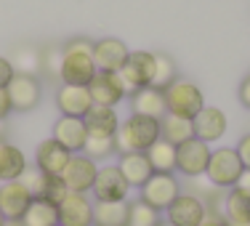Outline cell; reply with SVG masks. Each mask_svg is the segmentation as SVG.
<instances>
[{
  "mask_svg": "<svg viewBox=\"0 0 250 226\" xmlns=\"http://www.w3.org/2000/svg\"><path fill=\"white\" fill-rule=\"evenodd\" d=\"M62 48H64L62 82H67V85H88L93 80V75L99 72L96 62H93V40L72 38Z\"/></svg>",
  "mask_w": 250,
  "mask_h": 226,
  "instance_id": "obj_1",
  "label": "cell"
},
{
  "mask_svg": "<svg viewBox=\"0 0 250 226\" xmlns=\"http://www.w3.org/2000/svg\"><path fill=\"white\" fill-rule=\"evenodd\" d=\"M160 139H163V133H160V120L144 117V115H128L115 133V149H117V154L146 152L154 141H160Z\"/></svg>",
  "mask_w": 250,
  "mask_h": 226,
  "instance_id": "obj_2",
  "label": "cell"
},
{
  "mask_svg": "<svg viewBox=\"0 0 250 226\" xmlns=\"http://www.w3.org/2000/svg\"><path fill=\"white\" fill-rule=\"evenodd\" d=\"M245 173V165H242L240 154H237L234 146H218V149L210 152V163H208L205 178L218 189H234L240 176Z\"/></svg>",
  "mask_w": 250,
  "mask_h": 226,
  "instance_id": "obj_3",
  "label": "cell"
},
{
  "mask_svg": "<svg viewBox=\"0 0 250 226\" xmlns=\"http://www.w3.org/2000/svg\"><path fill=\"white\" fill-rule=\"evenodd\" d=\"M165 104H168L170 115L194 120L197 112L205 106V99H202V91L194 85L192 80H187V77H176V80L165 88Z\"/></svg>",
  "mask_w": 250,
  "mask_h": 226,
  "instance_id": "obj_4",
  "label": "cell"
},
{
  "mask_svg": "<svg viewBox=\"0 0 250 226\" xmlns=\"http://www.w3.org/2000/svg\"><path fill=\"white\" fill-rule=\"evenodd\" d=\"M178 194H181V184L173 173H152L144 186L139 189V197L160 213L168 210Z\"/></svg>",
  "mask_w": 250,
  "mask_h": 226,
  "instance_id": "obj_5",
  "label": "cell"
},
{
  "mask_svg": "<svg viewBox=\"0 0 250 226\" xmlns=\"http://www.w3.org/2000/svg\"><path fill=\"white\" fill-rule=\"evenodd\" d=\"M210 144H205L202 139L192 136L189 141L176 146V170L184 173L187 178H197L205 176L208 163H210Z\"/></svg>",
  "mask_w": 250,
  "mask_h": 226,
  "instance_id": "obj_6",
  "label": "cell"
},
{
  "mask_svg": "<svg viewBox=\"0 0 250 226\" xmlns=\"http://www.w3.org/2000/svg\"><path fill=\"white\" fill-rule=\"evenodd\" d=\"M130 184L125 181V176L120 173V168L115 165H99L96 181H93L91 197L96 202H123L128 200Z\"/></svg>",
  "mask_w": 250,
  "mask_h": 226,
  "instance_id": "obj_7",
  "label": "cell"
},
{
  "mask_svg": "<svg viewBox=\"0 0 250 226\" xmlns=\"http://www.w3.org/2000/svg\"><path fill=\"white\" fill-rule=\"evenodd\" d=\"M123 77V85L128 91V96L139 88L152 85V77H154V53L152 51H130L125 67L117 72Z\"/></svg>",
  "mask_w": 250,
  "mask_h": 226,
  "instance_id": "obj_8",
  "label": "cell"
},
{
  "mask_svg": "<svg viewBox=\"0 0 250 226\" xmlns=\"http://www.w3.org/2000/svg\"><path fill=\"white\" fill-rule=\"evenodd\" d=\"M96 173H99V163L80 152V154H72V157H69L67 168L62 170V181L67 184L69 192L91 194L93 181H96Z\"/></svg>",
  "mask_w": 250,
  "mask_h": 226,
  "instance_id": "obj_9",
  "label": "cell"
},
{
  "mask_svg": "<svg viewBox=\"0 0 250 226\" xmlns=\"http://www.w3.org/2000/svg\"><path fill=\"white\" fill-rule=\"evenodd\" d=\"M165 213H168L165 221L170 226H197L208 216V202L194 192H181Z\"/></svg>",
  "mask_w": 250,
  "mask_h": 226,
  "instance_id": "obj_10",
  "label": "cell"
},
{
  "mask_svg": "<svg viewBox=\"0 0 250 226\" xmlns=\"http://www.w3.org/2000/svg\"><path fill=\"white\" fill-rule=\"evenodd\" d=\"M5 91H8L14 112H32V109H38L40 99H43L40 80L32 75H14V80L5 85Z\"/></svg>",
  "mask_w": 250,
  "mask_h": 226,
  "instance_id": "obj_11",
  "label": "cell"
},
{
  "mask_svg": "<svg viewBox=\"0 0 250 226\" xmlns=\"http://www.w3.org/2000/svg\"><path fill=\"white\" fill-rule=\"evenodd\" d=\"M88 93H91L96 106H117L128 96V91L123 85V77L117 72H96L93 80L88 82Z\"/></svg>",
  "mask_w": 250,
  "mask_h": 226,
  "instance_id": "obj_12",
  "label": "cell"
},
{
  "mask_svg": "<svg viewBox=\"0 0 250 226\" xmlns=\"http://www.w3.org/2000/svg\"><path fill=\"white\" fill-rule=\"evenodd\" d=\"M130 56V48L120 38H101L93 40V62L99 72H120Z\"/></svg>",
  "mask_w": 250,
  "mask_h": 226,
  "instance_id": "obj_13",
  "label": "cell"
},
{
  "mask_svg": "<svg viewBox=\"0 0 250 226\" xmlns=\"http://www.w3.org/2000/svg\"><path fill=\"white\" fill-rule=\"evenodd\" d=\"M59 224L62 226H93V200L91 194L69 192L59 205Z\"/></svg>",
  "mask_w": 250,
  "mask_h": 226,
  "instance_id": "obj_14",
  "label": "cell"
},
{
  "mask_svg": "<svg viewBox=\"0 0 250 226\" xmlns=\"http://www.w3.org/2000/svg\"><path fill=\"white\" fill-rule=\"evenodd\" d=\"M64 149H69L72 154H80L85 149V141H88V128L83 117H67L62 115L56 123H53V136Z\"/></svg>",
  "mask_w": 250,
  "mask_h": 226,
  "instance_id": "obj_15",
  "label": "cell"
},
{
  "mask_svg": "<svg viewBox=\"0 0 250 226\" xmlns=\"http://www.w3.org/2000/svg\"><path fill=\"white\" fill-rule=\"evenodd\" d=\"M56 106L67 117H85L93 109V99L88 93V85H67V82H62L56 91Z\"/></svg>",
  "mask_w": 250,
  "mask_h": 226,
  "instance_id": "obj_16",
  "label": "cell"
},
{
  "mask_svg": "<svg viewBox=\"0 0 250 226\" xmlns=\"http://www.w3.org/2000/svg\"><path fill=\"white\" fill-rule=\"evenodd\" d=\"M32 200H35V194L21 181L0 184V213L5 218H24V213L32 205Z\"/></svg>",
  "mask_w": 250,
  "mask_h": 226,
  "instance_id": "obj_17",
  "label": "cell"
},
{
  "mask_svg": "<svg viewBox=\"0 0 250 226\" xmlns=\"http://www.w3.org/2000/svg\"><path fill=\"white\" fill-rule=\"evenodd\" d=\"M130 115H144V117H154L163 120L168 115V104H165V91L160 88H139L130 93Z\"/></svg>",
  "mask_w": 250,
  "mask_h": 226,
  "instance_id": "obj_18",
  "label": "cell"
},
{
  "mask_svg": "<svg viewBox=\"0 0 250 226\" xmlns=\"http://www.w3.org/2000/svg\"><path fill=\"white\" fill-rule=\"evenodd\" d=\"M192 123H194V136L202 139L205 144L221 141L224 133H226V125H229V123H226V115L218 106H202Z\"/></svg>",
  "mask_w": 250,
  "mask_h": 226,
  "instance_id": "obj_19",
  "label": "cell"
},
{
  "mask_svg": "<svg viewBox=\"0 0 250 226\" xmlns=\"http://www.w3.org/2000/svg\"><path fill=\"white\" fill-rule=\"evenodd\" d=\"M72 152L64 149L56 139H45L38 144V152H35V165L43 170L45 176H62V170L67 168Z\"/></svg>",
  "mask_w": 250,
  "mask_h": 226,
  "instance_id": "obj_20",
  "label": "cell"
},
{
  "mask_svg": "<svg viewBox=\"0 0 250 226\" xmlns=\"http://www.w3.org/2000/svg\"><path fill=\"white\" fill-rule=\"evenodd\" d=\"M117 168H120V173L125 176V181L130 184V189H141L146 184V178L154 173L149 157H146V152L117 154Z\"/></svg>",
  "mask_w": 250,
  "mask_h": 226,
  "instance_id": "obj_21",
  "label": "cell"
},
{
  "mask_svg": "<svg viewBox=\"0 0 250 226\" xmlns=\"http://www.w3.org/2000/svg\"><path fill=\"white\" fill-rule=\"evenodd\" d=\"M85 128H88V136H96V139H115L117 128H120V117H117L115 106H96L88 112L85 117Z\"/></svg>",
  "mask_w": 250,
  "mask_h": 226,
  "instance_id": "obj_22",
  "label": "cell"
},
{
  "mask_svg": "<svg viewBox=\"0 0 250 226\" xmlns=\"http://www.w3.org/2000/svg\"><path fill=\"white\" fill-rule=\"evenodd\" d=\"M27 170V157L19 146L8 144L5 139H0V184L5 181H19L21 173Z\"/></svg>",
  "mask_w": 250,
  "mask_h": 226,
  "instance_id": "obj_23",
  "label": "cell"
},
{
  "mask_svg": "<svg viewBox=\"0 0 250 226\" xmlns=\"http://www.w3.org/2000/svg\"><path fill=\"white\" fill-rule=\"evenodd\" d=\"M93 226H128V200L123 202L93 200Z\"/></svg>",
  "mask_w": 250,
  "mask_h": 226,
  "instance_id": "obj_24",
  "label": "cell"
},
{
  "mask_svg": "<svg viewBox=\"0 0 250 226\" xmlns=\"http://www.w3.org/2000/svg\"><path fill=\"white\" fill-rule=\"evenodd\" d=\"M160 133H163L165 141H170L173 146L184 144V141H189L194 136V123L187 120V117H178V115H165L163 120H160Z\"/></svg>",
  "mask_w": 250,
  "mask_h": 226,
  "instance_id": "obj_25",
  "label": "cell"
},
{
  "mask_svg": "<svg viewBox=\"0 0 250 226\" xmlns=\"http://www.w3.org/2000/svg\"><path fill=\"white\" fill-rule=\"evenodd\" d=\"M21 221L27 226H56L59 224V205H53V202L43 200V197H35Z\"/></svg>",
  "mask_w": 250,
  "mask_h": 226,
  "instance_id": "obj_26",
  "label": "cell"
},
{
  "mask_svg": "<svg viewBox=\"0 0 250 226\" xmlns=\"http://www.w3.org/2000/svg\"><path fill=\"white\" fill-rule=\"evenodd\" d=\"M221 213H224L226 221H245V224H250V197L242 194L240 189H226Z\"/></svg>",
  "mask_w": 250,
  "mask_h": 226,
  "instance_id": "obj_27",
  "label": "cell"
},
{
  "mask_svg": "<svg viewBox=\"0 0 250 226\" xmlns=\"http://www.w3.org/2000/svg\"><path fill=\"white\" fill-rule=\"evenodd\" d=\"M146 157H149L154 173H173L176 170V146L165 139L154 141L149 149H146Z\"/></svg>",
  "mask_w": 250,
  "mask_h": 226,
  "instance_id": "obj_28",
  "label": "cell"
},
{
  "mask_svg": "<svg viewBox=\"0 0 250 226\" xmlns=\"http://www.w3.org/2000/svg\"><path fill=\"white\" fill-rule=\"evenodd\" d=\"M11 64H14L16 75H40V64H43V48H32V45H21V48L14 51L11 56Z\"/></svg>",
  "mask_w": 250,
  "mask_h": 226,
  "instance_id": "obj_29",
  "label": "cell"
},
{
  "mask_svg": "<svg viewBox=\"0 0 250 226\" xmlns=\"http://www.w3.org/2000/svg\"><path fill=\"white\" fill-rule=\"evenodd\" d=\"M160 210L146 205L144 200H128V226H160Z\"/></svg>",
  "mask_w": 250,
  "mask_h": 226,
  "instance_id": "obj_30",
  "label": "cell"
},
{
  "mask_svg": "<svg viewBox=\"0 0 250 226\" xmlns=\"http://www.w3.org/2000/svg\"><path fill=\"white\" fill-rule=\"evenodd\" d=\"M178 77V69H176V62L168 56V53H154V77H152V88H165L170 85Z\"/></svg>",
  "mask_w": 250,
  "mask_h": 226,
  "instance_id": "obj_31",
  "label": "cell"
},
{
  "mask_svg": "<svg viewBox=\"0 0 250 226\" xmlns=\"http://www.w3.org/2000/svg\"><path fill=\"white\" fill-rule=\"evenodd\" d=\"M62 59H64V48L62 45H48L43 48V64H40V75H45L48 80L62 85Z\"/></svg>",
  "mask_w": 250,
  "mask_h": 226,
  "instance_id": "obj_32",
  "label": "cell"
},
{
  "mask_svg": "<svg viewBox=\"0 0 250 226\" xmlns=\"http://www.w3.org/2000/svg\"><path fill=\"white\" fill-rule=\"evenodd\" d=\"M83 154H88V157L96 160V163H99V160L112 157V154H117V149H115V139H96V136H88Z\"/></svg>",
  "mask_w": 250,
  "mask_h": 226,
  "instance_id": "obj_33",
  "label": "cell"
},
{
  "mask_svg": "<svg viewBox=\"0 0 250 226\" xmlns=\"http://www.w3.org/2000/svg\"><path fill=\"white\" fill-rule=\"evenodd\" d=\"M67 194H69V189H67V184L62 181V176H48V181H45V189H43V194H40V197L48 200V202H53V205H62Z\"/></svg>",
  "mask_w": 250,
  "mask_h": 226,
  "instance_id": "obj_34",
  "label": "cell"
},
{
  "mask_svg": "<svg viewBox=\"0 0 250 226\" xmlns=\"http://www.w3.org/2000/svg\"><path fill=\"white\" fill-rule=\"evenodd\" d=\"M19 181L24 184V186L35 194V197H40V194H43V189H45V181H48V176H45L43 170L38 168V165H35V168H29V165H27V170L21 173Z\"/></svg>",
  "mask_w": 250,
  "mask_h": 226,
  "instance_id": "obj_35",
  "label": "cell"
},
{
  "mask_svg": "<svg viewBox=\"0 0 250 226\" xmlns=\"http://www.w3.org/2000/svg\"><path fill=\"white\" fill-rule=\"evenodd\" d=\"M14 75H16V69H14V64H11V59L0 56V88L8 85V82L14 80Z\"/></svg>",
  "mask_w": 250,
  "mask_h": 226,
  "instance_id": "obj_36",
  "label": "cell"
},
{
  "mask_svg": "<svg viewBox=\"0 0 250 226\" xmlns=\"http://www.w3.org/2000/svg\"><path fill=\"white\" fill-rule=\"evenodd\" d=\"M234 149H237V154H240L242 165H245V168L250 170V133L242 136V139H240V144H237Z\"/></svg>",
  "mask_w": 250,
  "mask_h": 226,
  "instance_id": "obj_37",
  "label": "cell"
},
{
  "mask_svg": "<svg viewBox=\"0 0 250 226\" xmlns=\"http://www.w3.org/2000/svg\"><path fill=\"white\" fill-rule=\"evenodd\" d=\"M197 226H229V224H226L224 213H218V210H208V216L202 218Z\"/></svg>",
  "mask_w": 250,
  "mask_h": 226,
  "instance_id": "obj_38",
  "label": "cell"
},
{
  "mask_svg": "<svg viewBox=\"0 0 250 226\" xmlns=\"http://www.w3.org/2000/svg\"><path fill=\"white\" fill-rule=\"evenodd\" d=\"M11 112H14V106H11L8 91H5V88H0V120H8Z\"/></svg>",
  "mask_w": 250,
  "mask_h": 226,
  "instance_id": "obj_39",
  "label": "cell"
},
{
  "mask_svg": "<svg viewBox=\"0 0 250 226\" xmlns=\"http://www.w3.org/2000/svg\"><path fill=\"white\" fill-rule=\"evenodd\" d=\"M240 101H242L245 109H250V75L240 82Z\"/></svg>",
  "mask_w": 250,
  "mask_h": 226,
  "instance_id": "obj_40",
  "label": "cell"
},
{
  "mask_svg": "<svg viewBox=\"0 0 250 226\" xmlns=\"http://www.w3.org/2000/svg\"><path fill=\"white\" fill-rule=\"evenodd\" d=\"M234 189H240L242 194H248V197H250V170H248V168H245V173L240 176V181H237Z\"/></svg>",
  "mask_w": 250,
  "mask_h": 226,
  "instance_id": "obj_41",
  "label": "cell"
},
{
  "mask_svg": "<svg viewBox=\"0 0 250 226\" xmlns=\"http://www.w3.org/2000/svg\"><path fill=\"white\" fill-rule=\"evenodd\" d=\"M3 226H27L24 221H21V218H5V224Z\"/></svg>",
  "mask_w": 250,
  "mask_h": 226,
  "instance_id": "obj_42",
  "label": "cell"
},
{
  "mask_svg": "<svg viewBox=\"0 0 250 226\" xmlns=\"http://www.w3.org/2000/svg\"><path fill=\"white\" fill-rule=\"evenodd\" d=\"M0 139H5V120H0Z\"/></svg>",
  "mask_w": 250,
  "mask_h": 226,
  "instance_id": "obj_43",
  "label": "cell"
},
{
  "mask_svg": "<svg viewBox=\"0 0 250 226\" xmlns=\"http://www.w3.org/2000/svg\"><path fill=\"white\" fill-rule=\"evenodd\" d=\"M229 226H250V224H245V221H226Z\"/></svg>",
  "mask_w": 250,
  "mask_h": 226,
  "instance_id": "obj_44",
  "label": "cell"
},
{
  "mask_svg": "<svg viewBox=\"0 0 250 226\" xmlns=\"http://www.w3.org/2000/svg\"><path fill=\"white\" fill-rule=\"evenodd\" d=\"M5 224V216H3V213H0V226H3Z\"/></svg>",
  "mask_w": 250,
  "mask_h": 226,
  "instance_id": "obj_45",
  "label": "cell"
},
{
  "mask_svg": "<svg viewBox=\"0 0 250 226\" xmlns=\"http://www.w3.org/2000/svg\"><path fill=\"white\" fill-rule=\"evenodd\" d=\"M160 226H170V224L168 221H160Z\"/></svg>",
  "mask_w": 250,
  "mask_h": 226,
  "instance_id": "obj_46",
  "label": "cell"
},
{
  "mask_svg": "<svg viewBox=\"0 0 250 226\" xmlns=\"http://www.w3.org/2000/svg\"><path fill=\"white\" fill-rule=\"evenodd\" d=\"M56 226H62V224H56Z\"/></svg>",
  "mask_w": 250,
  "mask_h": 226,
  "instance_id": "obj_47",
  "label": "cell"
}]
</instances>
